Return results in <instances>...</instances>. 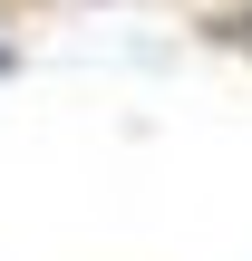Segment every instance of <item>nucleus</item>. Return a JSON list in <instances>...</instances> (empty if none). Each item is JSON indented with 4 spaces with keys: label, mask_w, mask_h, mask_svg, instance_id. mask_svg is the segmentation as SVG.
I'll use <instances>...</instances> for the list:
<instances>
[]
</instances>
